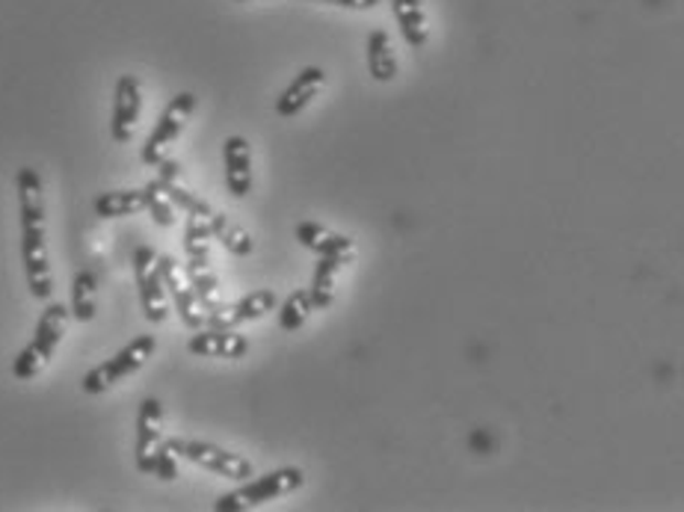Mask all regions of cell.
<instances>
[{"label":"cell","mask_w":684,"mask_h":512,"mask_svg":"<svg viewBox=\"0 0 684 512\" xmlns=\"http://www.w3.org/2000/svg\"><path fill=\"white\" fill-rule=\"evenodd\" d=\"M21 217V261L33 299L48 303L54 294V275L48 261V231H45V190L33 166H21L15 175Z\"/></svg>","instance_id":"cell-1"},{"label":"cell","mask_w":684,"mask_h":512,"mask_svg":"<svg viewBox=\"0 0 684 512\" xmlns=\"http://www.w3.org/2000/svg\"><path fill=\"white\" fill-rule=\"evenodd\" d=\"M68 317H72V312H68L66 305L48 303V308H45L42 317H39L33 341L15 356V361H12V377H15V380L19 382L36 380L39 373L48 368L51 359H54V352H57L59 341H63V335H66Z\"/></svg>","instance_id":"cell-2"},{"label":"cell","mask_w":684,"mask_h":512,"mask_svg":"<svg viewBox=\"0 0 684 512\" xmlns=\"http://www.w3.org/2000/svg\"><path fill=\"white\" fill-rule=\"evenodd\" d=\"M305 483V475L300 468H276L264 477H256V480H243L240 489L235 492L222 494L214 510L217 512H243L252 510V506H261L267 501H276V498H285V494L296 492L300 486Z\"/></svg>","instance_id":"cell-3"},{"label":"cell","mask_w":684,"mask_h":512,"mask_svg":"<svg viewBox=\"0 0 684 512\" xmlns=\"http://www.w3.org/2000/svg\"><path fill=\"white\" fill-rule=\"evenodd\" d=\"M154 350H158L154 335H137L131 344H124L122 350L116 352L113 359L101 361V364H96V368L89 370L84 377V382H80V389H84L86 394H105V391H110L122 380L133 377L137 370H143L145 361L154 356Z\"/></svg>","instance_id":"cell-4"},{"label":"cell","mask_w":684,"mask_h":512,"mask_svg":"<svg viewBox=\"0 0 684 512\" xmlns=\"http://www.w3.org/2000/svg\"><path fill=\"white\" fill-rule=\"evenodd\" d=\"M170 450L181 459H191L193 465H202V468H208L214 475L219 477H228V480H249V477H256V468L249 462L247 456L240 454H231L226 447H217L210 445V442H191V438H163Z\"/></svg>","instance_id":"cell-5"},{"label":"cell","mask_w":684,"mask_h":512,"mask_svg":"<svg viewBox=\"0 0 684 512\" xmlns=\"http://www.w3.org/2000/svg\"><path fill=\"white\" fill-rule=\"evenodd\" d=\"M193 110H196V96H193V92H178L170 105L163 107L161 119L154 124V131L149 133V140H145L143 145V154H140L145 166H158V163L166 157L170 145L175 143L181 137V131H184V124L191 122Z\"/></svg>","instance_id":"cell-6"},{"label":"cell","mask_w":684,"mask_h":512,"mask_svg":"<svg viewBox=\"0 0 684 512\" xmlns=\"http://www.w3.org/2000/svg\"><path fill=\"white\" fill-rule=\"evenodd\" d=\"M133 275L140 287V305L149 323H163L170 317V296L163 287L161 270H158V252L152 247L133 249Z\"/></svg>","instance_id":"cell-7"},{"label":"cell","mask_w":684,"mask_h":512,"mask_svg":"<svg viewBox=\"0 0 684 512\" xmlns=\"http://www.w3.org/2000/svg\"><path fill=\"white\" fill-rule=\"evenodd\" d=\"M140 113H143V86H140V77L122 75L116 80L113 116H110V137H113V143H131L137 122H140Z\"/></svg>","instance_id":"cell-8"},{"label":"cell","mask_w":684,"mask_h":512,"mask_svg":"<svg viewBox=\"0 0 684 512\" xmlns=\"http://www.w3.org/2000/svg\"><path fill=\"white\" fill-rule=\"evenodd\" d=\"M158 270H161L163 287H166V296H170L172 305H175L181 323H184L187 329H202V326H205V312H202L199 303H196V294H193L187 275L178 270V261L170 255H158Z\"/></svg>","instance_id":"cell-9"},{"label":"cell","mask_w":684,"mask_h":512,"mask_svg":"<svg viewBox=\"0 0 684 512\" xmlns=\"http://www.w3.org/2000/svg\"><path fill=\"white\" fill-rule=\"evenodd\" d=\"M276 305H279L276 291H273V287H261V291H252V294L240 296L238 303L219 305L217 312L208 314L205 326H214V329H238L243 323L267 317Z\"/></svg>","instance_id":"cell-10"},{"label":"cell","mask_w":684,"mask_h":512,"mask_svg":"<svg viewBox=\"0 0 684 512\" xmlns=\"http://www.w3.org/2000/svg\"><path fill=\"white\" fill-rule=\"evenodd\" d=\"M163 445V406L158 397H145L137 412V445H133V456H137V468L143 475L154 471V454Z\"/></svg>","instance_id":"cell-11"},{"label":"cell","mask_w":684,"mask_h":512,"mask_svg":"<svg viewBox=\"0 0 684 512\" xmlns=\"http://www.w3.org/2000/svg\"><path fill=\"white\" fill-rule=\"evenodd\" d=\"M187 350L199 359H228L238 361L249 352V338L240 335L238 329H214V326H202L196 329L191 341H187Z\"/></svg>","instance_id":"cell-12"},{"label":"cell","mask_w":684,"mask_h":512,"mask_svg":"<svg viewBox=\"0 0 684 512\" xmlns=\"http://www.w3.org/2000/svg\"><path fill=\"white\" fill-rule=\"evenodd\" d=\"M222 163H226V187L235 199H247L252 193V145L247 137H228L222 145Z\"/></svg>","instance_id":"cell-13"},{"label":"cell","mask_w":684,"mask_h":512,"mask_svg":"<svg viewBox=\"0 0 684 512\" xmlns=\"http://www.w3.org/2000/svg\"><path fill=\"white\" fill-rule=\"evenodd\" d=\"M158 187L163 190V196L175 205L178 210H184V214H193V217H214V208H210L208 201L202 199V196H196V193L181 181V166L175 161H166L163 157L161 163H158Z\"/></svg>","instance_id":"cell-14"},{"label":"cell","mask_w":684,"mask_h":512,"mask_svg":"<svg viewBox=\"0 0 684 512\" xmlns=\"http://www.w3.org/2000/svg\"><path fill=\"white\" fill-rule=\"evenodd\" d=\"M324 86H326L324 68L305 66L303 72L287 84L285 92L276 98V116H282V119H294L296 113H303L305 107L312 105Z\"/></svg>","instance_id":"cell-15"},{"label":"cell","mask_w":684,"mask_h":512,"mask_svg":"<svg viewBox=\"0 0 684 512\" xmlns=\"http://www.w3.org/2000/svg\"><path fill=\"white\" fill-rule=\"evenodd\" d=\"M296 240L303 243L308 252L314 255H344V258H352V240L347 235H338L333 228L321 226V222H312V219H303V222H296L294 228Z\"/></svg>","instance_id":"cell-16"},{"label":"cell","mask_w":684,"mask_h":512,"mask_svg":"<svg viewBox=\"0 0 684 512\" xmlns=\"http://www.w3.org/2000/svg\"><path fill=\"white\" fill-rule=\"evenodd\" d=\"M347 264H350V258H344V255L317 258V266H314V275H312V287H308L314 312H326V308H333L335 296H338L335 282H338V273H341Z\"/></svg>","instance_id":"cell-17"},{"label":"cell","mask_w":684,"mask_h":512,"mask_svg":"<svg viewBox=\"0 0 684 512\" xmlns=\"http://www.w3.org/2000/svg\"><path fill=\"white\" fill-rule=\"evenodd\" d=\"M187 282H191L196 303L208 320V314H214L222 305V291H219L217 273L210 270V258H187Z\"/></svg>","instance_id":"cell-18"},{"label":"cell","mask_w":684,"mask_h":512,"mask_svg":"<svg viewBox=\"0 0 684 512\" xmlns=\"http://www.w3.org/2000/svg\"><path fill=\"white\" fill-rule=\"evenodd\" d=\"M391 12H394V19H398L400 33L406 39V45H412V48H424L430 39L424 0H391Z\"/></svg>","instance_id":"cell-19"},{"label":"cell","mask_w":684,"mask_h":512,"mask_svg":"<svg viewBox=\"0 0 684 512\" xmlns=\"http://www.w3.org/2000/svg\"><path fill=\"white\" fill-rule=\"evenodd\" d=\"M368 72L377 84H391L398 77V57L386 30H373L368 36Z\"/></svg>","instance_id":"cell-20"},{"label":"cell","mask_w":684,"mask_h":512,"mask_svg":"<svg viewBox=\"0 0 684 512\" xmlns=\"http://www.w3.org/2000/svg\"><path fill=\"white\" fill-rule=\"evenodd\" d=\"M72 317L80 323L96 320L98 314V279L93 270H80L72 279Z\"/></svg>","instance_id":"cell-21"},{"label":"cell","mask_w":684,"mask_h":512,"mask_svg":"<svg viewBox=\"0 0 684 512\" xmlns=\"http://www.w3.org/2000/svg\"><path fill=\"white\" fill-rule=\"evenodd\" d=\"M96 214L101 219H122V217H133L145 210V187L143 190H110L101 193L96 199Z\"/></svg>","instance_id":"cell-22"},{"label":"cell","mask_w":684,"mask_h":512,"mask_svg":"<svg viewBox=\"0 0 684 512\" xmlns=\"http://www.w3.org/2000/svg\"><path fill=\"white\" fill-rule=\"evenodd\" d=\"M210 235H214V240H219V243L226 247V252H231V255L238 258L252 255V249H256L252 235H249L247 228H240L238 222H231V219L217 214V210H214V217H210Z\"/></svg>","instance_id":"cell-23"},{"label":"cell","mask_w":684,"mask_h":512,"mask_svg":"<svg viewBox=\"0 0 684 512\" xmlns=\"http://www.w3.org/2000/svg\"><path fill=\"white\" fill-rule=\"evenodd\" d=\"M312 312L314 305L312 296H308V287H300L279 308V329L282 333H300L305 323H308V317H312Z\"/></svg>","instance_id":"cell-24"},{"label":"cell","mask_w":684,"mask_h":512,"mask_svg":"<svg viewBox=\"0 0 684 512\" xmlns=\"http://www.w3.org/2000/svg\"><path fill=\"white\" fill-rule=\"evenodd\" d=\"M145 210L152 214V219L161 228L175 226V205L163 196V190L158 187V181L145 184Z\"/></svg>","instance_id":"cell-25"},{"label":"cell","mask_w":684,"mask_h":512,"mask_svg":"<svg viewBox=\"0 0 684 512\" xmlns=\"http://www.w3.org/2000/svg\"><path fill=\"white\" fill-rule=\"evenodd\" d=\"M154 477H161L163 483H172L175 477H178V456L172 454L170 445L163 442L161 447H158V454H154Z\"/></svg>","instance_id":"cell-26"},{"label":"cell","mask_w":684,"mask_h":512,"mask_svg":"<svg viewBox=\"0 0 684 512\" xmlns=\"http://www.w3.org/2000/svg\"><path fill=\"white\" fill-rule=\"evenodd\" d=\"M317 3H329V7H344V10H373L382 0H317Z\"/></svg>","instance_id":"cell-27"},{"label":"cell","mask_w":684,"mask_h":512,"mask_svg":"<svg viewBox=\"0 0 684 512\" xmlns=\"http://www.w3.org/2000/svg\"><path fill=\"white\" fill-rule=\"evenodd\" d=\"M235 3H252V0H235Z\"/></svg>","instance_id":"cell-28"}]
</instances>
